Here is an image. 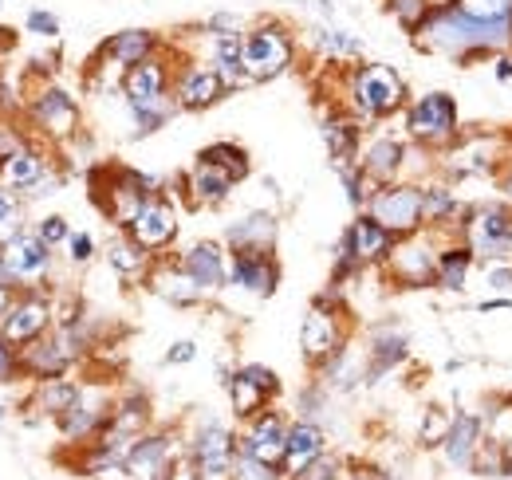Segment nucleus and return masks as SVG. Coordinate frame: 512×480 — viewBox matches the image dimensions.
Here are the masks:
<instances>
[{"mask_svg": "<svg viewBox=\"0 0 512 480\" xmlns=\"http://www.w3.org/2000/svg\"><path fill=\"white\" fill-rule=\"evenodd\" d=\"M12 374H16V355H12L8 339L0 335V382H12Z\"/></svg>", "mask_w": 512, "mask_h": 480, "instance_id": "nucleus-49", "label": "nucleus"}, {"mask_svg": "<svg viewBox=\"0 0 512 480\" xmlns=\"http://www.w3.org/2000/svg\"><path fill=\"white\" fill-rule=\"evenodd\" d=\"M485 429H489V418H485V414L457 410V421H453L446 445H442V457H446L449 469L473 473V457H477V449H481V441H485Z\"/></svg>", "mask_w": 512, "mask_h": 480, "instance_id": "nucleus-13", "label": "nucleus"}, {"mask_svg": "<svg viewBox=\"0 0 512 480\" xmlns=\"http://www.w3.org/2000/svg\"><path fill=\"white\" fill-rule=\"evenodd\" d=\"M233 480H280V469H272V465H264V461H256V457L237 449V473H233Z\"/></svg>", "mask_w": 512, "mask_h": 480, "instance_id": "nucleus-41", "label": "nucleus"}, {"mask_svg": "<svg viewBox=\"0 0 512 480\" xmlns=\"http://www.w3.org/2000/svg\"><path fill=\"white\" fill-rule=\"evenodd\" d=\"M0 178L8 181V185L32 189L36 181L44 178V166H40V158H36L32 150H16V154H8V158H4V166H0Z\"/></svg>", "mask_w": 512, "mask_h": 480, "instance_id": "nucleus-33", "label": "nucleus"}, {"mask_svg": "<svg viewBox=\"0 0 512 480\" xmlns=\"http://www.w3.org/2000/svg\"><path fill=\"white\" fill-rule=\"evenodd\" d=\"M323 142H327V154H331V162L339 166V162H355L359 158V134H363V122L355 119V115H327L320 126Z\"/></svg>", "mask_w": 512, "mask_h": 480, "instance_id": "nucleus-26", "label": "nucleus"}, {"mask_svg": "<svg viewBox=\"0 0 512 480\" xmlns=\"http://www.w3.org/2000/svg\"><path fill=\"white\" fill-rule=\"evenodd\" d=\"M67 256H71V264H91V256H95L91 233H71L67 237Z\"/></svg>", "mask_w": 512, "mask_h": 480, "instance_id": "nucleus-42", "label": "nucleus"}, {"mask_svg": "<svg viewBox=\"0 0 512 480\" xmlns=\"http://www.w3.org/2000/svg\"><path fill=\"white\" fill-rule=\"evenodd\" d=\"M292 480H339V461H331V457H320V461H312L300 477Z\"/></svg>", "mask_w": 512, "mask_h": 480, "instance_id": "nucleus-44", "label": "nucleus"}, {"mask_svg": "<svg viewBox=\"0 0 512 480\" xmlns=\"http://www.w3.org/2000/svg\"><path fill=\"white\" fill-rule=\"evenodd\" d=\"M493 311H512V296H489L477 303V315H493Z\"/></svg>", "mask_w": 512, "mask_h": 480, "instance_id": "nucleus-51", "label": "nucleus"}, {"mask_svg": "<svg viewBox=\"0 0 512 480\" xmlns=\"http://www.w3.org/2000/svg\"><path fill=\"white\" fill-rule=\"evenodd\" d=\"M36 233H40V240H44V244H52V248H56V244H67V237H71V233H67L64 217H44Z\"/></svg>", "mask_w": 512, "mask_h": 480, "instance_id": "nucleus-43", "label": "nucleus"}, {"mask_svg": "<svg viewBox=\"0 0 512 480\" xmlns=\"http://www.w3.org/2000/svg\"><path fill=\"white\" fill-rule=\"evenodd\" d=\"M512 162V138L505 130H477L461 134V142L442 154V174L453 185L469 178H501V170Z\"/></svg>", "mask_w": 512, "mask_h": 480, "instance_id": "nucleus-3", "label": "nucleus"}, {"mask_svg": "<svg viewBox=\"0 0 512 480\" xmlns=\"http://www.w3.org/2000/svg\"><path fill=\"white\" fill-rule=\"evenodd\" d=\"M150 288L162 296V300L178 303V307H190V303H197L205 292L193 284V276L178 264V268H162V272H154L150 276Z\"/></svg>", "mask_w": 512, "mask_h": 480, "instance_id": "nucleus-30", "label": "nucleus"}, {"mask_svg": "<svg viewBox=\"0 0 512 480\" xmlns=\"http://www.w3.org/2000/svg\"><path fill=\"white\" fill-rule=\"evenodd\" d=\"M276 280H280V268L272 256H233V264H229V284H237L241 292L272 296Z\"/></svg>", "mask_w": 512, "mask_h": 480, "instance_id": "nucleus-25", "label": "nucleus"}, {"mask_svg": "<svg viewBox=\"0 0 512 480\" xmlns=\"http://www.w3.org/2000/svg\"><path fill=\"white\" fill-rule=\"evenodd\" d=\"M386 12L394 16V24H398L406 36H414V32L434 16V0H386Z\"/></svg>", "mask_w": 512, "mask_h": 480, "instance_id": "nucleus-36", "label": "nucleus"}, {"mask_svg": "<svg viewBox=\"0 0 512 480\" xmlns=\"http://www.w3.org/2000/svg\"><path fill=\"white\" fill-rule=\"evenodd\" d=\"M107 260H111V268H115V272H123V276H142V272L150 268V252L130 237L115 240V244H111V252H107Z\"/></svg>", "mask_w": 512, "mask_h": 480, "instance_id": "nucleus-35", "label": "nucleus"}, {"mask_svg": "<svg viewBox=\"0 0 512 480\" xmlns=\"http://www.w3.org/2000/svg\"><path fill=\"white\" fill-rule=\"evenodd\" d=\"M229 252L217 244V240H197L190 252L182 256V268L193 276V284L201 292H217L229 284Z\"/></svg>", "mask_w": 512, "mask_h": 480, "instance_id": "nucleus-17", "label": "nucleus"}, {"mask_svg": "<svg viewBox=\"0 0 512 480\" xmlns=\"http://www.w3.org/2000/svg\"><path fill=\"white\" fill-rule=\"evenodd\" d=\"M367 213L383 225L386 233L394 237H414L426 229V217H422V181H390L379 185Z\"/></svg>", "mask_w": 512, "mask_h": 480, "instance_id": "nucleus-6", "label": "nucleus"}, {"mask_svg": "<svg viewBox=\"0 0 512 480\" xmlns=\"http://www.w3.org/2000/svg\"><path fill=\"white\" fill-rule=\"evenodd\" d=\"M16 217H20V209H16V201L0 189V229H12L16 225Z\"/></svg>", "mask_w": 512, "mask_h": 480, "instance_id": "nucleus-50", "label": "nucleus"}, {"mask_svg": "<svg viewBox=\"0 0 512 480\" xmlns=\"http://www.w3.org/2000/svg\"><path fill=\"white\" fill-rule=\"evenodd\" d=\"M316 44H320V52L331 63H347L363 56V44H359L351 32H343V28H320V32H316Z\"/></svg>", "mask_w": 512, "mask_h": 480, "instance_id": "nucleus-34", "label": "nucleus"}, {"mask_svg": "<svg viewBox=\"0 0 512 480\" xmlns=\"http://www.w3.org/2000/svg\"><path fill=\"white\" fill-rule=\"evenodd\" d=\"M461 134H465L461 130V107L449 91H426V95L406 103V138L418 150L442 158L446 150H453L461 142Z\"/></svg>", "mask_w": 512, "mask_h": 480, "instance_id": "nucleus-1", "label": "nucleus"}, {"mask_svg": "<svg viewBox=\"0 0 512 480\" xmlns=\"http://www.w3.org/2000/svg\"><path fill=\"white\" fill-rule=\"evenodd\" d=\"M48 319H52V311H48L44 300L16 303V307L4 315V339H8V343H32V339L48 327Z\"/></svg>", "mask_w": 512, "mask_h": 480, "instance_id": "nucleus-27", "label": "nucleus"}, {"mask_svg": "<svg viewBox=\"0 0 512 480\" xmlns=\"http://www.w3.org/2000/svg\"><path fill=\"white\" fill-rule=\"evenodd\" d=\"M473 268H477L473 248H469L465 240H446V244H442V252H438V284H434V288L461 296V292L469 288Z\"/></svg>", "mask_w": 512, "mask_h": 480, "instance_id": "nucleus-23", "label": "nucleus"}, {"mask_svg": "<svg viewBox=\"0 0 512 480\" xmlns=\"http://www.w3.org/2000/svg\"><path fill=\"white\" fill-rule=\"evenodd\" d=\"M213 36H241V16H233V12H217V16H209V24H205Z\"/></svg>", "mask_w": 512, "mask_h": 480, "instance_id": "nucleus-45", "label": "nucleus"}, {"mask_svg": "<svg viewBox=\"0 0 512 480\" xmlns=\"http://www.w3.org/2000/svg\"><path fill=\"white\" fill-rule=\"evenodd\" d=\"M461 240L473 248L477 264L512 260V205L509 201H473L461 225Z\"/></svg>", "mask_w": 512, "mask_h": 480, "instance_id": "nucleus-5", "label": "nucleus"}, {"mask_svg": "<svg viewBox=\"0 0 512 480\" xmlns=\"http://www.w3.org/2000/svg\"><path fill=\"white\" fill-rule=\"evenodd\" d=\"M347 103H351V115L359 122L390 119L410 103L406 99V79L390 63H359L347 75Z\"/></svg>", "mask_w": 512, "mask_h": 480, "instance_id": "nucleus-2", "label": "nucleus"}, {"mask_svg": "<svg viewBox=\"0 0 512 480\" xmlns=\"http://www.w3.org/2000/svg\"><path fill=\"white\" fill-rule=\"evenodd\" d=\"M446 233L422 229L414 237H402L386 256V276L398 288H434L438 284V252L446 244Z\"/></svg>", "mask_w": 512, "mask_h": 480, "instance_id": "nucleus-4", "label": "nucleus"}, {"mask_svg": "<svg viewBox=\"0 0 512 480\" xmlns=\"http://www.w3.org/2000/svg\"><path fill=\"white\" fill-rule=\"evenodd\" d=\"M501 189H505V197H512V162L501 170Z\"/></svg>", "mask_w": 512, "mask_h": 480, "instance_id": "nucleus-52", "label": "nucleus"}, {"mask_svg": "<svg viewBox=\"0 0 512 480\" xmlns=\"http://www.w3.org/2000/svg\"><path fill=\"white\" fill-rule=\"evenodd\" d=\"M75 402H79V386L60 382V378H48V386H44V394H40V406H44L48 414H67Z\"/></svg>", "mask_w": 512, "mask_h": 480, "instance_id": "nucleus-38", "label": "nucleus"}, {"mask_svg": "<svg viewBox=\"0 0 512 480\" xmlns=\"http://www.w3.org/2000/svg\"><path fill=\"white\" fill-rule=\"evenodd\" d=\"M0 260L8 264L12 280L32 284V280H40V276L48 272V264H52V244H44L40 233H20V237H12L4 244Z\"/></svg>", "mask_w": 512, "mask_h": 480, "instance_id": "nucleus-15", "label": "nucleus"}, {"mask_svg": "<svg viewBox=\"0 0 512 480\" xmlns=\"http://www.w3.org/2000/svg\"><path fill=\"white\" fill-rule=\"evenodd\" d=\"M347 347V331H343V315L339 307H312L304 315V327H300V351L312 366H327L331 359H339Z\"/></svg>", "mask_w": 512, "mask_h": 480, "instance_id": "nucleus-8", "label": "nucleus"}, {"mask_svg": "<svg viewBox=\"0 0 512 480\" xmlns=\"http://www.w3.org/2000/svg\"><path fill=\"white\" fill-rule=\"evenodd\" d=\"M237 449L256 457V461H264V465H272V469H284L288 425H284V418H280L276 410H264V414L249 418V429H245V437L237 441Z\"/></svg>", "mask_w": 512, "mask_h": 480, "instance_id": "nucleus-11", "label": "nucleus"}, {"mask_svg": "<svg viewBox=\"0 0 512 480\" xmlns=\"http://www.w3.org/2000/svg\"><path fill=\"white\" fill-rule=\"evenodd\" d=\"M509 477H512V465H509Z\"/></svg>", "mask_w": 512, "mask_h": 480, "instance_id": "nucleus-54", "label": "nucleus"}, {"mask_svg": "<svg viewBox=\"0 0 512 480\" xmlns=\"http://www.w3.org/2000/svg\"><path fill=\"white\" fill-rule=\"evenodd\" d=\"M347 248L355 252V260L363 264V268H375V264H386V256H390V248L398 244L394 233H386L383 225L371 217V213H359L351 225H347Z\"/></svg>", "mask_w": 512, "mask_h": 480, "instance_id": "nucleus-16", "label": "nucleus"}, {"mask_svg": "<svg viewBox=\"0 0 512 480\" xmlns=\"http://www.w3.org/2000/svg\"><path fill=\"white\" fill-rule=\"evenodd\" d=\"M4 315H8V292L0 288V319H4Z\"/></svg>", "mask_w": 512, "mask_h": 480, "instance_id": "nucleus-53", "label": "nucleus"}, {"mask_svg": "<svg viewBox=\"0 0 512 480\" xmlns=\"http://www.w3.org/2000/svg\"><path fill=\"white\" fill-rule=\"evenodd\" d=\"M323 449H327V437L316 421H292L288 425V449H284V473L288 477H300L312 461H320Z\"/></svg>", "mask_w": 512, "mask_h": 480, "instance_id": "nucleus-20", "label": "nucleus"}, {"mask_svg": "<svg viewBox=\"0 0 512 480\" xmlns=\"http://www.w3.org/2000/svg\"><path fill=\"white\" fill-rule=\"evenodd\" d=\"M193 461L201 480H233L237 473V441L221 421H209L193 441Z\"/></svg>", "mask_w": 512, "mask_h": 480, "instance_id": "nucleus-9", "label": "nucleus"}, {"mask_svg": "<svg viewBox=\"0 0 512 480\" xmlns=\"http://www.w3.org/2000/svg\"><path fill=\"white\" fill-rule=\"evenodd\" d=\"M127 237L138 240L150 256L162 252V248H170L174 237H178V213H174V205L162 201V197H150L127 225Z\"/></svg>", "mask_w": 512, "mask_h": 480, "instance_id": "nucleus-10", "label": "nucleus"}, {"mask_svg": "<svg viewBox=\"0 0 512 480\" xmlns=\"http://www.w3.org/2000/svg\"><path fill=\"white\" fill-rule=\"evenodd\" d=\"M225 386H229V398H233V414L237 418H256V414H264V402L272 398L260 382H253L245 370H237L233 378H225Z\"/></svg>", "mask_w": 512, "mask_h": 480, "instance_id": "nucleus-31", "label": "nucleus"}, {"mask_svg": "<svg viewBox=\"0 0 512 480\" xmlns=\"http://www.w3.org/2000/svg\"><path fill=\"white\" fill-rule=\"evenodd\" d=\"M489 296H512V260H485L481 264Z\"/></svg>", "mask_w": 512, "mask_h": 480, "instance_id": "nucleus-39", "label": "nucleus"}, {"mask_svg": "<svg viewBox=\"0 0 512 480\" xmlns=\"http://www.w3.org/2000/svg\"><path fill=\"white\" fill-rule=\"evenodd\" d=\"M170 465H174V445H170V437H162V433H142L127 449L123 473H127L130 480H166Z\"/></svg>", "mask_w": 512, "mask_h": 480, "instance_id": "nucleus-14", "label": "nucleus"}, {"mask_svg": "<svg viewBox=\"0 0 512 480\" xmlns=\"http://www.w3.org/2000/svg\"><path fill=\"white\" fill-rule=\"evenodd\" d=\"M489 67H493V79H497V83H512V48L497 52V56L489 60Z\"/></svg>", "mask_w": 512, "mask_h": 480, "instance_id": "nucleus-47", "label": "nucleus"}, {"mask_svg": "<svg viewBox=\"0 0 512 480\" xmlns=\"http://www.w3.org/2000/svg\"><path fill=\"white\" fill-rule=\"evenodd\" d=\"M402 359H406V331L402 327H375L371 331V347H367L363 382H379L386 370H394Z\"/></svg>", "mask_w": 512, "mask_h": 480, "instance_id": "nucleus-22", "label": "nucleus"}, {"mask_svg": "<svg viewBox=\"0 0 512 480\" xmlns=\"http://www.w3.org/2000/svg\"><path fill=\"white\" fill-rule=\"evenodd\" d=\"M28 32H36V36H60V20L52 16V12H32L28 16Z\"/></svg>", "mask_w": 512, "mask_h": 480, "instance_id": "nucleus-46", "label": "nucleus"}, {"mask_svg": "<svg viewBox=\"0 0 512 480\" xmlns=\"http://www.w3.org/2000/svg\"><path fill=\"white\" fill-rule=\"evenodd\" d=\"M225 91H229V87H225V79L217 75V67L193 63V67L182 71V79H178V87H174V99H178L182 111H205V107H213Z\"/></svg>", "mask_w": 512, "mask_h": 480, "instance_id": "nucleus-18", "label": "nucleus"}, {"mask_svg": "<svg viewBox=\"0 0 512 480\" xmlns=\"http://www.w3.org/2000/svg\"><path fill=\"white\" fill-rule=\"evenodd\" d=\"M276 244V217L272 213H249L229 229V248L233 256H272Z\"/></svg>", "mask_w": 512, "mask_h": 480, "instance_id": "nucleus-21", "label": "nucleus"}, {"mask_svg": "<svg viewBox=\"0 0 512 480\" xmlns=\"http://www.w3.org/2000/svg\"><path fill=\"white\" fill-rule=\"evenodd\" d=\"M154 48H158L154 32H146V28H127V32H115V36L103 44V56L111 63H119V67H134V63L150 60Z\"/></svg>", "mask_w": 512, "mask_h": 480, "instance_id": "nucleus-29", "label": "nucleus"}, {"mask_svg": "<svg viewBox=\"0 0 512 480\" xmlns=\"http://www.w3.org/2000/svg\"><path fill=\"white\" fill-rule=\"evenodd\" d=\"M36 119H40V126H44L48 134L64 138V134L75 130V122H79V107H75V99H71L67 91L52 87V91L40 95V103H36Z\"/></svg>", "mask_w": 512, "mask_h": 480, "instance_id": "nucleus-28", "label": "nucleus"}, {"mask_svg": "<svg viewBox=\"0 0 512 480\" xmlns=\"http://www.w3.org/2000/svg\"><path fill=\"white\" fill-rule=\"evenodd\" d=\"M233 185H237V178L225 166H217V162H209L201 154H197V166H193L190 178H186V189H190V197L197 205H221L233 193Z\"/></svg>", "mask_w": 512, "mask_h": 480, "instance_id": "nucleus-24", "label": "nucleus"}, {"mask_svg": "<svg viewBox=\"0 0 512 480\" xmlns=\"http://www.w3.org/2000/svg\"><path fill=\"white\" fill-rule=\"evenodd\" d=\"M193 355H197V343H193V339H182V343H174V347L166 351V362H170V366H182V362H193Z\"/></svg>", "mask_w": 512, "mask_h": 480, "instance_id": "nucleus-48", "label": "nucleus"}, {"mask_svg": "<svg viewBox=\"0 0 512 480\" xmlns=\"http://www.w3.org/2000/svg\"><path fill=\"white\" fill-rule=\"evenodd\" d=\"M296 44L280 24H260L245 36V71L253 83H268L292 67Z\"/></svg>", "mask_w": 512, "mask_h": 480, "instance_id": "nucleus-7", "label": "nucleus"}, {"mask_svg": "<svg viewBox=\"0 0 512 480\" xmlns=\"http://www.w3.org/2000/svg\"><path fill=\"white\" fill-rule=\"evenodd\" d=\"M410 146L406 138H394V134H379L367 142V150L359 154V166L363 174L375 181V185H390V181H410L406 170H410Z\"/></svg>", "mask_w": 512, "mask_h": 480, "instance_id": "nucleus-12", "label": "nucleus"}, {"mask_svg": "<svg viewBox=\"0 0 512 480\" xmlns=\"http://www.w3.org/2000/svg\"><path fill=\"white\" fill-rule=\"evenodd\" d=\"M457 8L477 20H512V0H457Z\"/></svg>", "mask_w": 512, "mask_h": 480, "instance_id": "nucleus-40", "label": "nucleus"}, {"mask_svg": "<svg viewBox=\"0 0 512 480\" xmlns=\"http://www.w3.org/2000/svg\"><path fill=\"white\" fill-rule=\"evenodd\" d=\"M166 83H170V71L162 60H142L127 67L123 75V95H127V107H146V103H158L166 99Z\"/></svg>", "mask_w": 512, "mask_h": 480, "instance_id": "nucleus-19", "label": "nucleus"}, {"mask_svg": "<svg viewBox=\"0 0 512 480\" xmlns=\"http://www.w3.org/2000/svg\"><path fill=\"white\" fill-rule=\"evenodd\" d=\"M453 421H457V410H449V406H426L422 425H418V445L422 449H442L449 429H453Z\"/></svg>", "mask_w": 512, "mask_h": 480, "instance_id": "nucleus-32", "label": "nucleus"}, {"mask_svg": "<svg viewBox=\"0 0 512 480\" xmlns=\"http://www.w3.org/2000/svg\"><path fill=\"white\" fill-rule=\"evenodd\" d=\"M201 158H209V162L225 166L237 181H245L249 178V170H253V166H249V154H245L237 142H213V146H205V150H201Z\"/></svg>", "mask_w": 512, "mask_h": 480, "instance_id": "nucleus-37", "label": "nucleus"}]
</instances>
